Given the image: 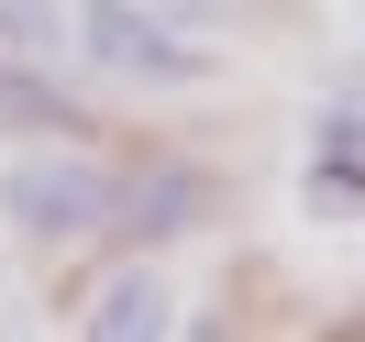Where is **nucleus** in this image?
I'll return each instance as SVG.
<instances>
[{
  "instance_id": "0eeeda50",
  "label": "nucleus",
  "mask_w": 365,
  "mask_h": 342,
  "mask_svg": "<svg viewBox=\"0 0 365 342\" xmlns=\"http://www.w3.org/2000/svg\"><path fill=\"white\" fill-rule=\"evenodd\" d=\"M89 11H111V0H89Z\"/></svg>"
},
{
  "instance_id": "f257e3e1",
  "label": "nucleus",
  "mask_w": 365,
  "mask_h": 342,
  "mask_svg": "<svg viewBox=\"0 0 365 342\" xmlns=\"http://www.w3.org/2000/svg\"><path fill=\"white\" fill-rule=\"evenodd\" d=\"M0 221L23 243H89V232L122 221V166H100L89 144H56V155H23L0 177Z\"/></svg>"
},
{
  "instance_id": "39448f33",
  "label": "nucleus",
  "mask_w": 365,
  "mask_h": 342,
  "mask_svg": "<svg viewBox=\"0 0 365 342\" xmlns=\"http://www.w3.org/2000/svg\"><path fill=\"white\" fill-rule=\"evenodd\" d=\"M310 199H321V210H365V111H332V122H321Z\"/></svg>"
},
{
  "instance_id": "7ed1b4c3",
  "label": "nucleus",
  "mask_w": 365,
  "mask_h": 342,
  "mask_svg": "<svg viewBox=\"0 0 365 342\" xmlns=\"http://www.w3.org/2000/svg\"><path fill=\"white\" fill-rule=\"evenodd\" d=\"M0 133L89 144L100 122H89V100H67V89H56V67H45V55H0Z\"/></svg>"
},
{
  "instance_id": "423d86ee",
  "label": "nucleus",
  "mask_w": 365,
  "mask_h": 342,
  "mask_svg": "<svg viewBox=\"0 0 365 342\" xmlns=\"http://www.w3.org/2000/svg\"><path fill=\"white\" fill-rule=\"evenodd\" d=\"M0 55H78V33H67V11L56 0H0Z\"/></svg>"
},
{
  "instance_id": "f03ea898",
  "label": "nucleus",
  "mask_w": 365,
  "mask_h": 342,
  "mask_svg": "<svg viewBox=\"0 0 365 342\" xmlns=\"http://www.w3.org/2000/svg\"><path fill=\"white\" fill-rule=\"evenodd\" d=\"M78 55H89L100 78H133V89H200V78H210V45H188L155 0L89 11V45H78Z\"/></svg>"
},
{
  "instance_id": "20e7f679",
  "label": "nucleus",
  "mask_w": 365,
  "mask_h": 342,
  "mask_svg": "<svg viewBox=\"0 0 365 342\" xmlns=\"http://www.w3.org/2000/svg\"><path fill=\"white\" fill-rule=\"evenodd\" d=\"M166 309H178L166 276H155V265H122V276H100V298L78 309V331H89V342H155Z\"/></svg>"
}]
</instances>
